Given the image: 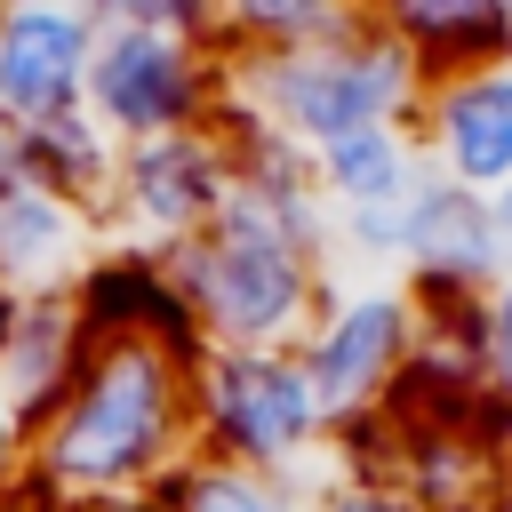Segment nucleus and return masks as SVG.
<instances>
[{"label": "nucleus", "instance_id": "obj_1", "mask_svg": "<svg viewBox=\"0 0 512 512\" xmlns=\"http://www.w3.org/2000/svg\"><path fill=\"white\" fill-rule=\"evenodd\" d=\"M192 464V352L152 336H96L56 408L32 424V480L64 504L168 488Z\"/></svg>", "mask_w": 512, "mask_h": 512}, {"label": "nucleus", "instance_id": "obj_2", "mask_svg": "<svg viewBox=\"0 0 512 512\" xmlns=\"http://www.w3.org/2000/svg\"><path fill=\"white\" fill-rule=\"evenodd\" d=\"M416 104H424V72L368 16L280 56H232V112H248L264 136L296 144L304 160L352 128L416 120Z\"/></svg>", "mask_w": 512, "mask_h": 512}, {"label": "nucleus", "instance_id": "obj_3", "mask_svg": "<svg viewBox=\"0 0 512 512\" xmlns=\"http://www.w3.org/2000/svg\"><path fill=\"white\" fill-rule=\"evenodd\" d=\"M192 456L248 464L296 488L328 480V416L288 352H200L192 360Z\"/></svg>", "mask_w": 512, "mask_h": 512}, {"label": "nucleus", "instance_id": "obj_4", "mask_svg": "<svg viewBox=\"0 0 512 512\" xmlns=\"http://www.w3.org/2000/svg\"><path fill=\"white\" fill-rule=\"evenodd\" d=\"M80 104L112 144H152V136H176V128H208L232 104V56L200 48V40L96 32Z\"/></svg>", "mask_w": 512, "mask_h": 512}, {"label": "nucleus", "instance_id": "obj_5", "mask_svg": "<svg viewBox=\"0 0 512 512\" xmlns=\"http://www.w3.org/2000/svg\"><path fill=\"white\" fill-rule=\"evenodd\" d=\"M232 184H240V152H232L224 120L176 128V136H152V144H120L112 200H104V240L176 256L184 240H200L232 208Z\"/></svg>", "mask_w": 512, "mask_h": 512}, {"label": "nucleus", "instance_id": "obj_6", "mask_svg": "<svg viewBox=\"0 0 512 512\" xmlns=\"http://www.w3.org/2000/svg\"><path fill=\"white\" fill-rule=\"evenodd\" d=\"M416 344H424V304H416L400 280L328 288L320 320H312L304 344H296V360H304V376H312V392H320L328 432L352 424V416H368V408H384L392 384L408 376Z\"/></svg>", "mask_w": 512, "mask_h": 512}, {"label": "nucleus", "instance_id": "obj_7", "mask_svg": "<svg viewBox=\"0 0 512 512\" xmlns=\"http://www.w3.org/2000/svg\"><path fill=\"white\" fill-rule=\"evenodd\" d=\"M512 272V248L496 232L488 192H464L448 176H424L408 192V240H400V288L424 312H464Z\"/></svg>", "mask_w": 512, "mask_h": 512}, {"label": "nucleus", "instance_id": "obj_8", "mask_svg": "<svg viewBox=\"0 0 512 512\" xmlns=\"http://www.w3.org/2000/svg\"><path fill=\"white\" fill-rule=\"evenodd\" d=\"M416 144H424L432 176H448L464 192H504L512 184V56L480 64V72L424 80Z\"/></svg>", "mask_w": 512, "mask_h": 512}, {"label": "nucleus", "instance_id": "obj_9", "mask_svg": "<svg viewBox=\"0 0 512 512\" xmlns=\"http://www.w3.org/2000/svg\"><path fill=\"white\" fill-rule=\"evenodd\" d=\"M88 56H96V24H88L80 0H64V8H0V112L16 128L80 112Z\"/></svg>", "mask_w": 512, "mask_h": 512}, {"label": "nucleus", "instance_id": "obj_10", "mask_svg": "<svg viewBox=\"0 0 512 512\" xmlns=\"http://www.w3.org/2000/svg\"><path fill=\"white\" fill-rule=\"evenodd\" d=\"M72 304L88 320V336H152V344H176V352H208L200 328H192V304L168 272V256L152 248H128V240H96L88 264L72 272Z\"/></svg>", "mask_w": 512, "mask_h": 512}, {"label": "nucleus", "instance_id": "obj_11", "mask_svg": "<svg viewBox=\"0 0 512 512\" xmlns=\"http://www.w3.org/2000/svg\"><path fill=\"white\" fill-rule=\"evenodd\" d=\"M360 16H368L424 80L480 72V64H504V56H512L504 0H360Z\"/></svg>", "mask_w": 512, "mask_h": 512}, {"label": "nucleus", "instance_id": "obj_12", "mask_svg": "<svg viewBox=\"0 0 512 512\" xmlns=\"http://www.w3.org/2000/svg\"><path fill=\"white\" fill-rule=\"evenodd\" d=\"M88 320H80V304H72V288H32L24 304H16V328H8V352H0V400L24 416V424H40L48 408H56V392L72 384V368L88 360Z\"/></svg>", "mask_w": 512, "mask_h": 512}, {"label": "nucleus", "instance_id": "obj_13", "mask_svg": "<svg viewBox=\"0 0 512 512\" xmlns=\"http://www.w3.org/2000/svg\"><path fill=\"white\" fill-rule=\"evenodd\" d=\"M424 144H416V120H376V128H352L336 144L312 152V192L328 216H360V208H400L416 184H424Z\"/></svg>", "mask_w": 512, "mask_h": 512}, {"label": "nucleus", "instance_id": "obj_14", "mask_svg": "<svg viewBox=\"0 0 512 512\" xmlns=\"http://www.w3.org/2000/svg\"><path fill=\"white\" fill-rule=\"evenodd\" d=\"M88 248H96V224L72 200H56V192H40L24 176L0 184V280L16 296L72 288V272L88 264Z\"/></svg>", "mask_w": 512, "mask_h": 512}, {"label": "nucleus", "instance_id": "obj_15", "mask_svg": "<svg viewBox=\"0 0 512 512\" xmlns=\"http://www.w3.org/2000/svg\"><path fill=\"white\" fill-rule=\"evenodd\" d=\"M112 168H120V144L88 120V104H80V112H56V120L16 128V176H24V184H40V192H56V200H72V208L96 224V240H104Z\"/></svg>", "mask_w": 512, "mask_h": 512}, {"label": "nucleus", "instance_id": "obj_16", "mask_svg": "<svg viewBox=\"0 0 512 512\" xmlns=\"http://www.w3.org/2000/svg\"><path fill=\"white\" fill-rule=\"evenodd\" d=\"M344 24H360V0H216L224 56H280V48L328 40Z\"/></svg>", "mask_w": 512, "mask_h": 512}, {"label": "nucleus", "instance_id": "obj_17", "mask_svg": "<svg viewBox=\"0 0 512 512\" xmlns=\"http://www.w3.org/2000/svg\"><path fill=\"white\" fill-rule=\"evenodd\" d=\"M168 504L176 512H312V488L272 480V472H248V464L192 456V464L168 472Z\"/></svg>", "mask_w": 512, "mask_h": 512}, {"label": "nucleus", "instance_id": "obj_18", "mask_svg": "<svg viewBox=\"0 0 512 512\" xmlns=\"http://www.w3.org/2000/svg\"><path fill=\"white\" fill-rule=\"evenodd\" d=\"M96 32H152V40H200L216 48V0H80Z\"/></svg>", "mask_w": 512, "mask_h": 512}, {"label": "nucleus", "instance_id": "obj_19", "mask_svg": "<svg viewBox=\"0 0 512 512\" xmlns=\"http://www.w3.org/2000/svg\"><path fill=\"white\" fill-rule=\"evenodd\" d=\"M472 360H480L488 400H504V408H512V272L472 304Z\"/></svg>", "mask_w": 512, "mask_h": 512}, {"label": "nucleus", "instance_id": "obj_20", "mask_svg": "<svg viewBox=\"0 0 512 512\" xmlns=\"http://www.w3.org/2000/svg\"><path fill=\"white\" fill-rule=\"evenodd\" d=\"M312 512H424L416 496H400L392 480H352V472H328L312 488Z\"/></svg>", "mask_w": 512, "mask_h": 512}, {"label": "nucleus", "instance_id": "obj_21", "mask_svg": "<svg viewBox=\"0 0 512 512\" xmlns=\"http://www.w3.org/2000/svg\"><path fill=\"white\" fill-rule=\"evenodd\" d=\"M24 472H32V424L0 400V504H8V488H16Z\"/></svg>", "mask_w": 512, "mask_h": 512}, {"label": "nucleus", "instance_id": "obj_22", "mask_svg": "<svg viewBox=\"0 0 512 512\" xmlns=\"http://www.w3.org/2000/svg\"><path fill=\"white\" fill-rule=\"evenodd\" d=\"M72 512H176V504H168V488H136V496H88Z\"/></svg>", "mask_w": 512, "mask_h": 512}, {"label": "nucleus", "instance_id": "obj_23", "mask_svg": "<svg viewBox=\"0 0 512 512\" xmlns=\"http://www.w3.org/2000/svg\"><path fill=\"white\" fill-rule=\"evenodd\" d=\"M8 176H16V120L0 112V184H8Z\"/></svg>", "mask_w": 512, "mask_h": 512}, {"label": "nucleus", "instance_id": "obj_24", "mask_svg": "<svg viewBox=\"0 0 512 512\" xmlns=\"http://www.w3.org/2000/svg\"><path fill=\"white\" fill-rule=\"evenodd\" d=\"M488 208H496V232H504V248H512V184H504V192H488Z\"/></svg>", "mask_w": 512, "mask_h": 512}, {"label": "nucleus", "instance_id": "obj_25", "mask_svg": "<svg viewBox=\"0 0 512 512\" xmlns=\"http://www.w3.org/2000/svg\"><path fill=\"white\" fill-rule=\"evenodd\" d=\"M16 304H24V296H16L8 280H0V352H8V328H16Z\"/></svg>", "mask_w": 512, "mask_h": 512}, {"label": "nucleus", "instance_id": "obj_26", "mask_svg": "<svg viewBox=\"0 0 512 512\" xmlns=\"http://www.w3.org/2000/svg\"><path fill=\"white\" fill-rule=\"evenodd\" d=\"M0 8H64V0H0Z\"/></svg>", "mask_w": 512, "mask_h": 512}, {"label": "nucleus", "instance_id": "obj_27", "mask_svg": "<svg viewBox=\"0 0 512 512\" xmlns=\"http://www.w3.org/2000/svg\"><path fill=\"white\" fill-rule=\"evenodd\" d=\"M488 512H512V496H504V504H488Z\"/></svg>", "mask_w": 512, "mask_h": 512}, {"label": "nucleus", "instance_id": "obj_28", "mask_svg": "<svg viewBox=\"0 0 512 512\" xmlns=\"http://www.w3.org/2000/svg\"><path fill=\"white\" fill-rule=\"evenodd\" d=\"M504 32H512V0H504Z\"/></svg>", "mask_w": 512, "mask_h": 512}]
</instances>
